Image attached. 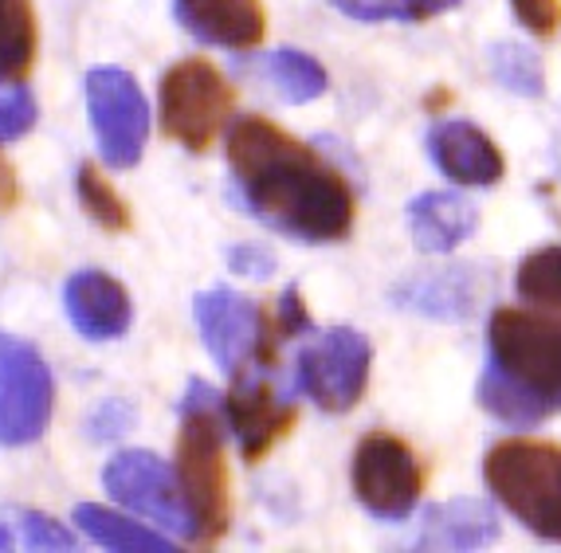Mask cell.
Returning <instances> with one entry per match:
<instances>
[{"label":"cell","instance_id":"ffe728a7","mask_svg":"<svg viewBox=\"0 0 561 553\" xmlns=\"http://www.w3.org/2000/svg\"><path fill=\"white\" fill-rule=\"evenodd\" d=\"M36 59V12L32 0H0V83H16Z\"/></svg>","mask_w":561,"mask_h":553},{"label":"cell","instance_id":"484cf974","mask_svg":"<svg viewBox=\"0 0 561 553\" xmlns=\"http://www.w3.org/2000/svg\"><path fill=\"white\" fill-rule=\"evenodd\" d=\"M32 126H36V99L24 87H16L12 94L0 99V146L24 138Z\"/></svg>","mask_w":561,"mask_h":553},{"label":"cell","instance_id":"f1b7e54d","mask_svg":"<svg viewBox=\"0 0 561 553\" xmlns=\"http://www.w3.org/2000/svg\"><path fill=\"white\" fill-rule=\"evenodd\" d=\"M310 330L307 302H302L299 287H287L279 295V307H275V338H299Z\"/></svg>","mask_w":561,"mask_h":553},{"label":"cell","instance_id":"8992f818","mask_svg":"<svg viewBox=\"0 0 561 553\" xmlns=\"http://www.w3.org/2000/svg\"><path fill=\"white\" fill-rule=\"evenodd\" d=\"M87 111L94 138L111 170H134L150 138V106L146 94L122 67H91L87 71Z\"/></svg>","mask_w":561,"mask_h":553},{"label":"cell","instance_id":"4316f807","mask_svg":"<svg viewBox=\"0 0 561 553\" xmlns=\"http://www.w3.org/2000/svg\"><path fill=\"white\" fill-rule=\"evenodd\" d=\"M20 530H24L28 550H71L76 545V538L67 534L56 518L36 515V510H20Z\"/></svg>","mask_w":561,"mask_h":553},{"label":"cell","instance_id":"d4e9b609","mask_svg":"<svg viewBox=\"0 0 561 553\" xmlns=\"http://www.w3.org/2000/svg\"><path fill=\"white\" fill-rule=\"evenodd\" d=\"M491 71L503 87H511L515 94H542V64L530 47L523 44H495L491 47Z\"/></svg>","mask_w":561,"mask_h":553},{"label":"cell","instance_id":"3957f363","mask_svg":"<svg viewBox=\"0 0 561 553\" xmlns=\"http://www.w3.org/2000/svg\"><path fill=\"white\" fill-rule=\"evenodd\" d=\"M225 396L205 381H188L181 401L178 479L193 515V542H216L228 530V463H225Z\"/></svg>","mask_w":561,"mask_h":553},{"label":"cell","instance_id":"7a4b0ae2","mask_svg":"<svg viewBox=\"0 0 561 553\" xmlns=\"http://www.w3.org/2000/svg\"><path fill=\"white\" fill-rule=\"evenodd\" d=\"M491 361L479 377V401L511 428H530L561 413V319L534 310H495Z\"/></svg>","mask_w":561,"mask_h":553},{"label":"cell","instance_id":"44dd1931","mask_svg":"<svg viewBox=\"0 0 561 553\" xmlns=\"http://www.w3.org/2000/svg\"><path fill=\"white\" fill-rule=\"evenodd\" d=\"M263 76L272 79L275 91L287 99V103H310L327 91V71H322L319 59H310L307 51H295V47H279L263 59Z\"/></svg>","mask_w":561,"mask_h":553},{"label":"cell","instance_id":"2e32d148","mask_svg":"<svg viewBox=\"0 0 561 553\" xmlns=\"http://www.w3.org/2000/svg\"><path fill=\"white\" fill-rule=\"evenodd\" d=\"M404 220H409V232L416 240V247L432 255H444L451 247H459L479 224L476 208L459 197V193H421L416 200H409Z\"/></svg>","mask_w":561,"mask_h":553},{"label":"cell","instance_id":"1f68e13d","mask_svg":"<svg viewBox=\"0 0 561 553\" xmlns=\"http://www.w3.org/2000/svg\"><path fill=\"white\" fill-rule=\"evenodd\" d=\"M4 550H12V534L4 530V526H0V553H4Z\"/></svg>","mask_w":561,"mask_h":553},{"label":"cell","instance_id":"5b68a950","mask_svg":"<svg viewBox=\"0 0 561 553\" xmlns=\"http://www.w3.org/2000/svg\"><path fill=\"white\" fill-rule=\"evenodd\" d=\"M236 91L208 59H181L161 76V130L205 153L232 118Z\"/></svg>","mask_w":561,"mask_h":553},{"label":"cell","instance_id":"52a82bcc","mask_svg":"<svg viewBox=\"0 0 561 553\" xmlns=\"http://www.w3.org/2000/svg\"><path fill=\"white\" fill-rule=\"evenodd\" d=\"M56 404V384L51 369L36 346L12 338L0 330V443L4 448H24L44 436Z\"/></svg>","mask_w":561,"mask_h":553},{"label":"cell","instance_id":"cb8c5ba5","mask_svg":"<svg viewBox=\"0 0 561 553\" xmlns=\"http://www.w3.org/2000/svg\"><path fill=\"white\" fill-rule=\"evenodd\" d=\"M76 188L94 224H103L106 232H126V228H130V208H126V200L114 193V185L94 170V165H79Z\"/></svg>","mask_w":561,"mask_h":553},{"label":"cell","instance_id":"4fadbf2b","mask_svg":"<svg viewBox=\"0 0 561 553\" xmlns=\"http://www.w3.org/2000/svg\"><path fill=\"white\" fill-rule=\"evenodd\" d=\"M428 153L436 161V170L463 188H491L506 173V161L495 141L463 118H448V123L432 126Z\"/></svg>","mask_w":561,"mask_h":553},{"label":"cell","instance_id":"83f0119b","mask_svg":"<svg viewBox=\"0 0 561 553\" xmlns=\"http://www.w3.org/2000/svg\"><path fill=\"white\" fill-rule=\"evenodd\" d=\"M515 20L534 36H553L561 28V4L558 0H511Z\"/></svg>","mask_w":561,"mask_h":553},{"label":"cell","instance_id":"5bb4252c","mask_svg":"<svg viewBox=\"0 0 561 553\" xmlns=\"http://www.w3.org/2000/svg\"><path fill=\"white\" fill-rule=\"evenodd\" d=\"M173 12L188 36L232 51H252L267 32L263 0H173Z\"/></svg>","mask_w":561,"mask_h":553},{"label":"cell","instance_id":"7402d4cb","mask_svg":"<svg viewBox=\"0 0 561 553\" xmlns=\"http://www.w3.org/2000/svg\"><path fill=\"white\" fill-rule=\"evenodd\" d=\"M518 295L538 310L561 314V247H538L518 267Z\"/></svg>","mask_w":561,"mask_h":553},{"label":"cell","instance_id":"7c38bea8","mask_svg":"<svg viewBox=\"0 0 561 553\" xmlns=\"http://www.w3.org/2000/svg\"><path fill=\"white\" fill-rule=\"evenodd\" d=\"M225 416L248 463L263 460L287 436L290 424H295V401L275 381V361H252L240 373H232Z\"/></svg>","mask_w":561,"mask_h":553},{"label":"cell","instance_id":"f546056e","mask_svg":"<svg viewBox=\"0 0 561 553\" xmlns=\"http://www.w3.org/2000/svg\"><path fill=\"white\" fill-rule=\"evenodd\" d=\"M228 263H232V272L252 275V279H267V275L275 272V260L263 252V247H232Z\"/></svg>","mask_w":561,"mask_h":553},{"label":"cell","instance_id":"d6986e66","mask_svg":"<svg viewBox=\"0 0 561 553\" xmlns=\"http://www.w3.org/2000/svg\"><path fill=\"white\" fill-rule=\"evenodd\" d=\"M76 522L91 542L106 545V550H118V553H169L173 542L153 530H146L141 522H130V518L114 515L106 507H94V503H83L76 507Z\"/></svg>","mask_w":561,"mask_h":553},{"label":"cell","instance_id":"277c9868","mask_svg":"<svg viewBox=\"0 0 561 553\" xmlns=\"http://www.w3.org/2000/svg\"><path fill=\"white\" fill-rule=\"evenodd\" d=\"M483 479L530 534L561 542V448L550 440H503L486 451Z\"/></svg>","mask_w":561,"mask_h":553},{"label":"cell","instance_id":"6da1fadb","mask_svg":"<svg viewBox=\"0 0 561 553\" xmlns=\"http://www.w3.org/2000/svg\"><path fill=\"white\" fill-rule=\"evenodd\" d=\"M228 170L248 212L299 244H337L354 228L357 200L346 177L260 114L228 130Z\"/></svg>","mask_w":561,"mask_h":553},{"label":"cell","instance_id":"9c48e42d","mask_svg":"<svg viewBox=\"0 0 561 553\" xmlns=\"http://www.w3.org/2000/svg\"><path fill=\"white\" fill-rule=\"evenodd\" d=\"M374 349L362 330L334 326L299 354V389L322 413H350L365 396Z\"/></svg>","mask_w":561,"mask_h":553},{"label":"cell","instance_id":"4dcf8cb0","mask_svg":"<svg viewBox=\"0 0 561 553\" xmlns=\"http://www.w3.org/2000/svg\"><path fill=\"white\" fill-rule=\"evenodd\" d=\"M20 200V181H16V170H12L9 158H0V212H9L16 208Z\"/></svg>","mask_w":561,"mask_h":553},{"label":"cell","instance_id":"ac0fdd59","mask_svg":"<svg viewBox=\"0 0 561 553\" xmlns=\"http://www.w3.org/2000/svg\"><path fill=\"white\" fill-rule=\"evenodd\" d=\"M479 291H471L468 267H451V272H432L424 279H412L397 287V302L401 307L421 310L432 319H468L476 310Z\"/></svg>","mask_w":561,"mask_h":553},{"label":"cell","instance_id":"9a60e30c","mask_svg":"<svg viewBox=\"0 0 561 553\" xmlns=\"http://www.w3.org/2000/svg\"><path fill=\"white\" fill-rule=\"evenodd\" d=\"M64 307L71 326L91 342H111L122 338L130 326L134 310L130 295L118 279L103 272H76L64 287Z\"/></svg>","mask_w":561,"mask_h":553},{"label":"cell","instance_id":"603a6c76","mask_svg":"<svg viewBox=\"0 0 561 553\" xmlns=\"http://www.w3.org/2000/svg\"><path fill=\"white\" fill-rule=\"evenodd\" d=\"M337 12H346L350 20H401V24H416V20H432L440 12L456 9L459 0H330Z\"/></svg>","mask_w":561,"mask_h":553},{"label":"cell","instance_id":"e0dca14e","mask_svg":"<svg viewBox=\"0 0 561 553\" xmlns=\"http://www.w3.org/2000/svg\"><path fill=\"white\" fill-rule=\"evenodd\" d=\"M499 538L495 510L479 498H456L424 515L421 545L424 550H479Z\"/></svg>","mask_w":561,"mask_h":553},{"label":"cell","instance_id":"8fae6325","mask_svg":"<svg viewBox=\"0 0 561 553\" xmlns=\"http://www.w3.org/2000/svg\"><path fill=\"white\" fill-rule=\"evenodd\" d=\"M193 310H197L201 338L225 373H240L252 361H275V326L263 319V310L252 299L228 287H213L197 295Z\"/></svg>","mask_w":561,"mask_h":553},{"label":"cell","instance_id":"ba28073f","mask_svg":"<svg viewBox=\"0 0 561 553\" xmlns=\"http://www.w3.org/2000/svg\"><path fill=\"white\" fill-rule=\"evenodd\" d=\"M354 491L362 507L385 522L412 515L424 491V468L416 451L393 431H369L354 451Z\"/></svg>","mask_w":561,"mask_h":553},{"label":"cell","instance_id":"30bf717a","mask_svg":"<svg viewBox=\"0 0 561 553\" xmlns=\"http://www.w3.org/2000/svg\"><path fill=\"white\" fill-rule=\"evenodd\" d=\"M103 483L114 503L134 515L165 526L169 534L193 542V515H188L185 491H181L178 468H169L153 451H118L103 471Z\"/></svg>","mask_w":561,"mask_h":553}]
</instances>
